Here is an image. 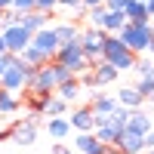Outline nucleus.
Masks as SVG:
<instances>
[{
    "mask_svg": "<svg viewBox=\"0 0 154 154\" xmlns=\"http://www.w3.org/2000/svg\"><path fill=\"white\" fill-rule=\"evenodd\" d=\"M25 93H28V89H25ZM46 102H49V96H43V93H28V99H25L22 105L31 114H46Z\"/></svg>",
    "mask_w": 154,
    "mask_h": 154,
    "instance_id": "obj_24",
    "label": "nucleus"
},
{
    "mask_svg": "<svg viewBox=\"0 0 154 154\" xmlns=\"http://www.w3.org/2000/svg\"><path fill=\"white\" fill-rule=\"evenodd\" d=\"M53 59L59 62V65H65V68H71V74H74V77L93 68V62H89V59L83 56V49H80V43H62V46H59V53H56Z\"/></svg>",
    "mask_w": 154,
    "mask_h": 154,
    "instance_id": "obj_4",
    "label": "nucleus"
},
{
    "mask_svg": "<svg viewBox=\"0 0 154 154\" xmlns=\"http://www.w3.org/2000/svg\"><path fill=\"white\" fill-rule=\"evenodd\" d=\"M68 111H71V105L53 93V96H49V102H46V114H43V117H68Z\"/></svg>",
    "mask_w": 154,
    "mask_h": 154,
    "instance_id": "obj_23",
    "label": "nucleus"
},
{
    "mask_svg": "<svg viewBox=\"0 0 154 154\" xmlns=\"http://www.w3.org/2000/svg\"><path fill=\"white\" fill-rule=\"evenodd\" d=\"M56 96L65 99L68 105H71V102H77V96H80V80H77V77H71V80L59 83V86H56Z\"/></svg>",
    "mask_w": 154,
    "mask_h": 154,
    "instance_id": "obj_21",
    "label": "nucleus"
},
{
    "mask_svg": "<svg viewBox=\"0 0 154 154\" xmlns=\"http://www.w3.org/2000/svg\"><path fill=\"white\" fill-rule=\"evenodd\" d=\"M126 22H130V19H126V12H108V19H105V34H117Z\"/></svg>",
    "mask_w": 154,
    "mask_h": 154,
    "instance_id": "obj_27",
    "label": "nucleus"
},
{
    "mask_svg": "<svg viewBox=\"0 0 154 154\" xmlns=\"http://www.w3.org/2000/svg\"><path fill=\"white\" fill-rule=\"evenodd\" d=\"M102 59L111 62L117 71H133L136 68V53H130V46H126L117 34H105V43H102Z\"/></svg>",
    "mask_w": 154,
    "mask_h": 154,
    "instance_id": "obj_2",
    "label": "nucleus"
},
{
    "mask_svg": "<svg viewBox=\"0 0 154 154\" xmlns=\"http://www.w3.org/2000/svg\"><path fill=\"white\" fill-rule=\"evenodd\" d=\"M31 71H34V68L25 65L22 56L6 53V68H3V74H0V86L19 96L22 89H28V77H31Z\"/></svg>",
    "mask_w": 154,
    "mask_h": 154,
    "instance_id": "obj_1",
    "label": "nucleus"
},
{
    "mask_svg": "<svg viewBox=\"0 0 154 154\" xmlns=\"http://www.w3.org/2000/svg\"><path fill=\"white\" fill-rule=\"evenodd\" d=\"M74 151L77 154H105V145L96 139V133H77L74 136Z\"/></svg>",
    "mask_w": 154,
    "mask_h": 154,
    "instance_id": "obj_14",
    "label": "nucleus"
},
{
    "mask_svg": "<svg viewBox=\"0 0 154 154\" xmlns=\"http://www.w3.org/2000/svg\"><path fill=\"white\" fill-rule=\"evenodd\" d=\"M16 111H22V99L0 86V114H16Z\"/></svg>",
    "mask_w": 154,
    "mask_h": 154,
    "instance_id": "obj_22",
    "label": "nucleus"
},
{
    "mask_svg": "<svg viewBox=\"0 0 154 154\" xmlns=\"http://www.w3.org/2000/svg\"><path fill=\"white\" fill-rule=\"evenodd\" d=\"M37 114H31V117H25L19 123H12V145H22V148H28L37 142Z\"/></svg>",
    "mask_w": 154,
    "mask_h": 154,
    "instance_id": "obj_8",
    "label": "nucleus"
},
{
    "mask_svg": "<svg viewBox=\"0 0 154 154\" xmlns=\"http://www.w3.org/2000/svg\"><path fill=\"white\" fill-rule=\"evenodd\" d=\"M53 28H56L59 43H77L80 40V25H74V22H59V25H53Z\"/></svg>",
    "mask_w": 154,
    "mask_h": 154,
    "instance_id": "obj_20",
    "label": "nucleus"
},
{
    "mask_svg": "<svg viewBox=\"0 0 154 154\" xmlns=\"http://www.w3.org/2000/svg\"><path fill=\"white\" fill-rule=\"evenodd\" d=\"M114 99H117L123 108H130V111H136V108H142V105H145V96L139 93L136 86H120V93L114 96Z\"/></svg>",
    "mask_w": 154,
    "mask_h": 154,
    "instance_id": "obj_18",
    "label": "nucleus"
},
{
    "mask_svg": "<svg viewBox=\"0 0 154 154\" xmlns=\"http://www.w3.org/2000/svg\"><path fill=\"white\" fill-rule=\"evenodd\" d=\"M46 133L56 139V142H65V139L71 136V123L68 117H46Z\"/></svg>",
    "mask_w": 154,
    "mask_h": 154,
    "instance_id": "obj_19",
    "label": "nucleus"
},
{
    "mask_svg": "<svg viewBox=\"0 0 154 154\" xmlns=\"http://www.w3.org/2000/svg\"><path fill=\"white\" fill-rule=\"evenodd\" d=\"M0 56H6V40H3V34H0Z\"/></svg>",
    "mask_w": 154,
    "mask_h": 154,
    "instance_id": "obj_41",
    "label": "nucleus"
},
{
    "mask_svg": "<svg viewBox=\"0 0 154 154\" xmlns=\"http://www.w3.org/2000/svg\"><path fill=\"white\" fill-rule=\"evenodd\" d=\"M133 86H136V89H139V93H142V96H145V102H148V99L154 96V74H148V77H139V80H136Z\"/></svg>",
    "mask_w": 154,
    "mask_h": 154,
    "instance_id": "obj_29",
    "label": "nucleus"
},
{
    "mask_svg": "<svg viewBox=\"0 0 154 154\" xmlns=\"http://www.w3.org/2000/svg\"><path fill=\"white\" fill-rule=\"evenodd\" d=\"M145 154H151V151H145Z\"/></svg>",
    "mask_w": 154,
    "mask_h": 154,
    "instance_id": "obj_48",
    "label": "nucleus"
},
{
    "mask_svg": "<svg viewBox=\"0 0 154 154\" xmlns=\"http://www.w3.org/2000/svg\"><path fill=\"white\" fill-rule=\"evenodd\" d=\"M56 77H53V68H49V62L46 65H37L28 77V93H43V96H53L56 93Z\"/></svg>",
    "mask_w": 154,
    "mask_h": 154,
    "instance_id": "obj_6",
    "label": "nucleus"
},
{
    "mask_svg": "<svg viewBox=\"0 0 154 154\" xmlns=\"http://www.w3.org/2000/svg\"><path fill=\"white\" fill-rule=\"evenodd\" d=\"M49 16H53V12H40V9H31V12H22V28L25 31H40V28H46V25H49Z\"/></svg>",
    "mask_w": 154,
    "mask_h": 154,
    "instance_id": "obj_16",
    "label": "nucleus"
},
{
    "mask_svg": "<svg viewBox=\"0 0 154 154\" xmlns=\"http://www.w3.org/2000/svg\"><path fill=\"white\" fill-rule=\"evenodd\" d=\"M117 105H120V102L114 99V96H105V93H96L93 99H89V108H93L96 120H99V117H111V114L117 111Z\"/></svg>",
    "mask_w": 154,
    "mask_h": 154,
    "instance_id": "obj_12",
    "label": "nucleus"
},
{
    "mask_svg": "<svg viewBox=\"0 0 154 154\" xmlns=\"http://www.w3.org/2000/svg\"><path fill=\"white\" fill-rule=\"evenodd\" d=\"M59 6H65V9H77V6H83L80 0H59Z\"/></svg>",
    "mask_w": 154,
    "mask_h": 154,
    "instance_id": "obj_36",
    "label": "nucleus"
},
{
    "mask_svg": "<svg viewBox=\"0 0 154 154\" xmlns=\"http://www.w3.org/2000/svg\"><path fill=\"white\" fill-rule=\"evenodd\" d=\"M59 6V0H34V9H40V12H53Z\"/></svg>",
    "mask_w": 154,
    "mask_h": 154,
    "instance_id": "obj_32",
    "label": "nucleus"
},
{
    "mask_svg": "<svg viewBox=\"0 0 154 154\" xmlns=\"http://www.w3.org/2000/svg\"><path fill=\"white\" fill-rule=\"evenodd\" d=\"M123 12H126V19H130V22H151V16H148L145 3H139V0H130Z\"/></svg>",
    "mask_w": 154,
    "mask_h": 154,
    "instance_id": "obj_25",
    "label": "nucleus"
},
{
    "mask_svg": "<svg viewBox=\"0 0 154 154\" xmlns=\"http://www.w3.org/2000/svg\"><path fill=\"white\" fill-rule=\"evenodd\" d=\"M3 154H12V151H3Z\"/></svg>",
    "mask_w": 154,
    "mask_h": 154,
    "instance_id": "obj_47",
    "label": "nucleus"
},
{
    "mask_svg": "<svg viewBox=\"0 0 154 154\" xmlns=\"http://www.w3.org/2000/svg\"><path fill=\"white\" fill-rule=\"evenodd\" d=\"M80 49H83V56L89 59V62H99L102 59V43H105V31L102 28H80Z\"/></svg>",
    "mask_w": 154,
    "mask_h": 154,
    "instance_id": "obj_5",
    "label": "nucleus"
},
{
    "mask_svg": "<svg viewBox=\"0 0 154 154\" xmlns=\"http://www.w3.org/2000/svg\"><path fill=\"white\" fill-rule=\"evenodd\" d=\"M133 71H139V77H148V74H154V59H151V56H139Z\"/></svg>",
    "mask_w": 154,
    "mask_h": 154,
    "instance_id": "obj_30",
    "label": "nucleus"
},
{
    "mask_svg": "<svg viewBox=\"0 0 154 154\" xmlns=\"http://www.w3.org/2000/svg\"><path fill=\"white\" fill-rule=\"evenodd\" d=\"M53 154H74V151H71V148H65V145H62V142H59V145L53 148Z\"/></svg>",
    "mask_w": 154,
    "mask_h": 154,
    "instance_id": "obj_39",
    "label": "nucleus"
},
{
    "mask_svg": "<svg viewBox=\"0 0 154 154\" xmlns=\"http://www.w3.org/2000/svg\"><path fill=\"white\" fill-rule=\"evenodd\" d=\"M151 148H154V126L145 133V151H151Z\"/></svg>",
    "mask_w": 154,
    "mask_h": 154,
    "instance_id": "obj_35",
    "label": "nucleus"
},
{
    "mask_svg": "<svg viewBox=\"0 0 154 154\" xmlns=\"http://www.w3.org/2000/svg\"><path fill=\"white\" fill-rule=\"evenodd\" d=\"M0 34L6 40V53H16V56H22L25 46L31 43V31H25L22 25H0Z\"/></svg>",
    "mask_w": 154,
    "mask_h": 154,
    "instance_id": "obj_7",
    "label": "nucleus"
},
{
    "mask_svg": "<svg viewBox=\"0 0 154 154\" xmlns=\"http://www.w3.org/2000/svg\"><path fill=\"white\" fill-rule=\"evenodd\" d=\"M86 9H96V6H105V0H80Z\"/></svg>",
    "mask_w": 154,
    "mask_h": 154,
    "instance_id": "obj_38",
    "label": "nucleus"
},
{
    "mask_svg": "<svg viewBox=\"0 0 154 154\" xmlns=\"http://www.w3.org/2000/svg\"><path fill=\"white\" fill-rule=\"evenodd\" d=\"M145 9H148V16L154 19V0H148V3H145Z\"/></svg>",
    "mask_w": 154,
    "mask_h": 154,
    "instance_id": "obj_40",
    "label": "nucleus"
},
{
    "mask_svg": "<svg viewBox=\"0 0 154 154\" xmlns=\"http://www.w3.org/2000/svg\"><path fill=\"white\" fill-rule=\"evenodd\" d=\"M9 9H19V12H31L34 9V0H12Z\"/></svg>",
    "mask_w": 154,
    "mask_h": 154,
    "instance_id": "obj_34",
    "label": "nucleus"
},
{
    "mask_svg": "<svg viewBox=\"0 0 154 154\" xmlns=\"http://www.w3.org/2000/svg\"><path fill=\"white\" fill-rule=\"evenodd\" d=\"M93 77H96V83L99 86H108V83H114L120 77V71L111 65V62H105V59H99V62H93Z\"/></svg>",
    "mask_w": 154,
    "mask_h": 154,
    "instance_id": "obj_15",
    "label": "nucleus"
},
{
    "mask_svg": "<svg viewBox=\"0 0 154 154\" xmlns=\"http://www.w3.org/2000/svg\"><path fill=\"white\" fill-rule=\"evenodd\" d=\"M96 139L102 145H117V139H120V133H123V126L114 120V117H99L96 120Z\"/></svg>",
    "mask_w": 154,
    "mask_h": 154,
    "instance_id": "obj_11",
    "label": "nucleus"
},
{
    "mask_svg": "<svg viewBox=\"0 0 154 154\" xmlns=\"http://www.w3.org/2000/svg\"><path fill=\"white\" fill-rule=\"evenodd\" d=\"M148 56L154 59V37H151V43H148Z\"/></svg>",
    "mask_w": 154,
    "mask_h": 154,
    "instance_id": "obj_43",
    "label": "nucleus"
},
{
    "mask_svg": "<svg viewBox=\"0 0 154 154\" xmlns=\"http://www.w3.org/2000/svg\"><path fill=\"white\" fill-rule=\"evenodd\" d=\"M0 142H12V126H3V130H0Z\"/></svg>",
    "mask_w": 154,
    "mask_h": 154,
    "instance_id": "obj_37",
    "label": "nucleus"
},
{
    "mask_svg": "<svg viewBox=\"0 0 154 154\" xmlns=\"http://www.w3.org/2000/svg\"><path fill=\"white\" fill-rule=\"evenodd\" d=\"M139 3H148V0H139Z\"/></svg>",
    "mask_w": 154,
    "mask_h": 154,
    "instance_id": "obj_46",
    "label": "nucleus"
},
{
    "mask_svg": "<svg viewBox=\"0 0 154 154\" xmlns=\"http://www.w3.org/2000/svg\"><path fill=\"white\" fill-rule=\"evenodd\" d=\"M148 102H151V105H154V96H151V99H148Z\"/></svg>",
    "mask_w": 154,
    "mask_h": 154,
    "instance_id": "obj_45",
    "label": "nucleus"
},
{
    "mask_svg": "<svg viewBox=\"0 0 154 154\" xmlns=\"http://www.w3.org/2000/svg\"><path fill=\"white\" fill-rule=\"evenodd\" d=\"M22 62H25V65H31V68H37V65H46V62H53V59H46L37 46L28 43V46H25V53H22Z\"/></svg>",
    "mask_w": 154,
    "mask_h": 154,
    "instance_id": "obj_26",
    "label": "nucleus"
},
{
    "mask_svg": "<svg viewBox=\"0 0 154 154\" xmlns=\"http://www.w3.org/2000/svg\"><path fill=\"white\" fill-rule=\"evenodd\" d=\"M151 22H154V19H151Z\"/></svg>",
    "mask_w": 154,
    "mask_h": 154,
    "instance_id": "obj_50",
    "label": "nucleus"
},
{
    "mask_svg": "<svg viewBox=\"0 0 154 154\" xmlns=\"http://www.w3.org/2000/svg\"><path fill=\"white\" fill-rule=\"evenodd\" d=\"M117 37L130 46V53H136V56H145L148 53V43H151V37H154V31H151V22H126L123 28L117 31Z\"/></svg>",
    "mask_w": 154,
    "mask_h": 154,
    "instance_id": "obj_3",
    "label": "nucleus"
},
{
    "mask_svg": "<svg viewBox=\"0 0 154 154\" xmlns=\"http://www.w3.org/2000/svg\"><path fill=\"white\" fill-rule=\"evenodd\" d=\"M31 46H37L46 59H53V56L59 53L62 43H59V37H56V28H53V25H46V28H40V31L31 34Z\"/></svg>",
    "mask_w": 154,
    "mask_h": 154,
    "instance_id": "obj_10",
    "label": "nucleus"
},
{
    "mask_svg": "<svg viewBox=\"0 0 154 154\" xmlns=\"http://www.w3.org/2000/svg\"><path fill=\"white\" fill-rule=\"evenodd\" d=\"M86 16H89V28H102V31H105V19H108V9H105V6L89 9Z\"/></svg>",
    "mask_w": 154,
    "mask_h": 154,
    "instance_id": "obj_28",
    "label": "nucleus"
},
{
    "mask_svg": "<svg viewBox=\"0 0 154 154\" xmlns=\"http://www.w3.org/2000/svg\"><path fill=\"white\" fill-rule=\"evenodd\" d=\"M0 154H3V151H0Z\"/></svg>",
    "mask_w": 154,
    "mask_h": 154,
    "instance_id": "obj_49",
    "label": "nucleus"
},
{
    "mask_svg": "<svg viewBox=\"0 0 154 154\" xmlns=\"http://www.w3.org/2000/svg\"><path fill=\"white\" fill-rule=\"evenodd\" d=\"M151 126H154V120L148 117L142 108H136V111H130V120H126L123 130H126V133H133V136H142V139H145V133L151 130Z\"/></svg>",
    "mask_w": 154,
    "mask_h": 154,
    "instance_id": "obj_13",
    "label": "nucleus"
},
{
    "mask_svg": "<svg viewBox=\"0 0 154 154\" xmlns=\"http://www.w3.org/2000/svg\"><path fill=\"white\" fill-rule=\"evenodd\" d=\"M126 3H130V0H105V9L108 12H123Z\"/></svg>",
    "mask_w": 154,
    "mask_h": 154,
    "instance_id": "obj_33",
    "label": "nucleus"
},
{
    "mask_svg": "<svg viewBox=\"0 0 154 154\" xmlns=\"http://www.w3.org/2000/svg\"><path fill=\"white\" fill-rule=\"evenodd\" d=\"M12 6V0H0V12H3V9H9Z\"/></svg>",
    "mask_w": 154,
    "mask_h": 154,
    "instance_id": "obj_42",
    "label": "nucleus"
},
{
    "mask_svg": "<svg viewBox=\"0 0 154 154\" xmlns=\"http://www.w3.org/2000/svg\"><path fill=\"white\" fill-rule=\"evenodd\" d=\"M68 123H71L74 133H93L96 130V114H93V108H89V102L68 111Z\"/></svg>",
    "mask_w": 154,
    "mask_h": 154,
    "instance_id": "obj_9",
    "label": "nucleus"
},
{
    "mask_svg": "<svg viewBox=\"0 0 154 154\" xmlns=\"http://www.w3.org/2000/svg\"><path fill=\"white\" fill-rule=\"evenodd\" d=\"M49 68H53V77H56V83H65V80H71V68H65V65H59V62L53 59V62H49Z\"/></svg>",
    "mask_w": 154,
    "mask_h": 154,
    "instance_id": "obj_31",
    "label": "nucleus"
},
{
    "mask_svg": "<svg viewBox=\"0 0 154 154\" xmlns=\"http://www.w3.org/2000/svg\"><path fill=\"white\" fill-rule=\"evenodd\" d=\"M117 148H120V154H145V139L123 130L120 139H117Z\"/></svg>",
    "mask_w": 154,
    "mask_h": 154,
    "instance_id": "obj_17",
    "label": "nucleus"
},
{
    "mask_svg": "<svg viewBox=\"0 0 154 154\" xmlns=\"http://www.w3.org/2000/svg\"><path fill=\"white\" fill-rule=\"evenodd\" d=\"M3 68H6V56H0V74H3Z\"/></svg>",
    "mask_w": 154,
    "mask_h": 154,
    "instance_id": "obj_44",
    "label": "nucleus"
}]
</instances>
